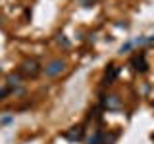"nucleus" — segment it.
<instances>
[{
	"label": "nucleus",
	"mask_w": 154,
	"mask_h": 144,
	"mask_svg": "<svg viewBox=\"0 0 154 144\" xmlns=\"http://www.w3.org/2000/svg\"><path fill=\"white\" fill-rule=\"evenodd\" d=\"M64 69H66V62L64 60H52V62L46 64V67L42 71H45L46 77H58Z\"/></svg>",
	"instance_id": "obj_1"
},
{
	"label": "nucleus",
	"mask_w": 154,
	"mask_h": 144,
	"mask_svg": "<svg viewBox=\"0 0 154 144\" xmlns=\"http://www.w3.org/2000/svg\"><path fill=\"white\" fill-rule=\"evenodd\" d=\"M19 71H21L25 77H37L38 71H41V65H38L37 60H25L19 67Z\"/></svg>",
	"instance_id": "obj_2"
},
{
	"label": "nucleus",
	"mask_w": 154,
	"mask_h": 144,
	"mask_svg": "<svg viewBox=\"0 0 154 144\" xmlns=\"http://www.w3.org/2000/svg\"><path fill=\"white\" fill-rule=\"evenodd\" d=\"M83 134H85V129L81 127V125H77V127H71L69 131H66L64 136L67 138V140H71V142H77V140L83 138Z\"/></svg>",
	"instance_id": "obj_3"
},
{
	"label": "nucleus",
	"mask_w": 154,
	"mask_h": 144,
	"mask_svg": "<svg viewBox=\"0 0 154 144\" xmlns=\"http://www.w3.org/2000/svg\"><path fill=\"white\" fill-rule=\"evenodd\" d=\"M104 106L108 110H119V108H122V100H119L118 94H110V96L104 98Z\"/></svg>",
	"instance_id": "obj_4"
},
{
	"label": "nucleus",
	"mask_w": 154,
	"mask_h": 144,
	"mask_svg": "<svg viewBox=\"0 0 154 144\" xmlns=\"http://www.w3.org/2000/svg\"><path fill=\"white\" fill-rule=\"evenodd\" d=\"M119 75V67L118 65H110L104 73V85H112V81H116V77Z\"/></svg>",
	"instance_id": "obj_5"
},
{
	"label": "nucleus",
	"mask_w": 154,
	"mask_h": 144,
	"mask_svg": "<svg viewBox=\"0 0 154 144\" xmlns=\"http://www.w3.org/2000/svg\"><path fill=\"white\" fill-rule=\"evenodd\" d=\"M131 64H133V67L137 71H141V73H144V71L148 69V65H146V62H144V56L141 54V56H135L133 60H131Z\"/></svg>",
	"instance_id": "obj_6"
},
{
	"label": "nucleus",
	"mask_w": 154,
	"mask_h": 144,
	"mask_svg": "<svg viewBox=\"0 0 154 144\" xmlns=\"http://www.w3.org/2000/svg\"><path fill=\"white\" fill-rule=\"evenodd\" d=\"M87 144H104V133L96 129L91 136H87Z\"/></svg>",
	"instance_id": "obj_7"
},
{
	"label": "nucleus",
	"mask_w": 154,
	"mask_h": 144,
	"mask_svg": "<svg viewBox=\"0 0 154 144\" xmlns=\"http://www.w3.org/2000/svg\"><path fill=\"white\" fill-rule=\"evenodd\" d=\"M19 83H21V75H19V73H10L8 75V85L10 86H14V88H16Z\"/></svg>",
	"instance_id": "obj_8"
},
{
	"label": "nucleus",
	"mask_w": 154,
	"mask_h": 144,
	"mask_svg": "<svg viewBox=\"0 0 154 144\" xmlns=\"http://www.w3.org/2000/svg\"><path fill=\"white\" fill-rule=\"evenodd\" d=\"M79 2H81V6H85V8H91L93 4H96V2H98V0H79Z\"/></svg>",
	"instance_id": "obj_9"
},
{
	"label": "nucleus",
	"mask_w": 154,
	"mask_h": 144,
	"mask_svg": "<svg viewBox=\"0 0 154 144\" xmlns=\"http://www.w3.org/2000/svg\"><path fill=\"white\" fill-rule=\"evenodd\" d=\"M131 46H133V40H131V42H125V44H123L122 48H119V54H123V52H127V50H129Z\"/></svg>",
	"instance_id": "obj_10"
},
{
	"label": "nucleus",
	"mask_w": 154,
	"mask_h": 144,
	"mask_svg": "<svg viewBox=\"0 0 154 144\" xmlns=\"http://www.w3.org/2000/svg\"><path fill=\"white\" fill-rule=\"evenodd\" d=\"M116 140V134H110V136H104V144H112Z\"/></svg>",
	"instance_id": "obj_11"
},
{
	"label": "nucleus",
	"mask_w": 154,
	"mask_h": 144,
	"mask_svg": "<svg viewBox=\"0 0 154 144\" xmlns=\"http://www.w3.org/2000/svg\"><path fill=\"white\" fill-rule=\"evenodd\" d=\"M60 42H62L64 46H69V40H66V38H64V35H60Z\"/></svg>",
	"instance_id": "obj_12"
},
{
	"label": "nucleus",
	"mask_w": 154,
	"mask_h": 144,
	"mask_svg": "<svg viewBox=\"0 0 154 144\" xmlns=\"http://www.w3.org/2000/svg\"><path fill=\"white\" fill-rule=\"evenodd\" d=\"M6 94H8V88H2V90H0V100H2Z\"/></svg>",
	"instance_id": "obj_13"
},
{
	"label": "nucleus",
	"mask_w": 154,
	"mask_h": 144,
	"mask_svg": "<svg viewBox=\"0 0 154 144\" xmlns=\"http://www.w3.org/2000/svg\"><path fill=\"white\" fill-rule=\"evenodd\" d=\"M146 38H148V42H154V35L152 37H146Z\"/></svg>",
	"instance_id": "obj_14"
}]
</instances>
